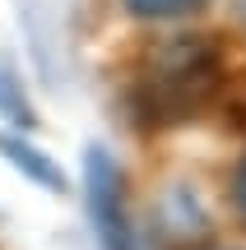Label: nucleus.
<instances>
[{"instance_id": "obj_1", "label": "nucleus", "mask_w": 246, "mask_h": 250, "mask_svg": "<svg viewBox=\"0 0 246 250\" xmlns=\"http://www.w3.org/2000/svg\"><path fill=\"white\" fill-rule=\"evenodd\" d=\"M214 79H219V46L209 37H177V42L154 46L139 102L154 121L186 116L214 93Z\"/></svg>"}, {"instance_id": "obj_7", "label": "nucleus", "mask_w": 246, "mask_h": 250, "mask_svg": "<svg viewBox=\"0 0 246 250\" xmlns=\"http://www.w3.org/2000/svg\"><path fill=\"white\" fill-rule=\"evenodd\" d=\"M232 208H237L242 223H246V158L237 162V171H232Z\"/></svg>"}, {"instance_id": "obj_3", "label": "nucleus", "mask_w": 246, "mask_h": 250, "mask_svg": "<svg viewBox=\"0 0 246 250\" xmlns=\"http://www.w3.org/2000/svg\"><path fill=\"white\" fill-rule=\"evenodd\" d=\"M149 236L158 250H204L214 236L209 208H204L200 190L191 181H172L163 195L154 199V218H149Z\"/></svg>"}, {"instance_id": "obj_5", "label": "nucleus", "mask_w": 246, "mask_h": 250, "mask_svg": "<svg viewBox=\"0 0 246 250\" xmlns=\"http://www.w3.org/2000/svg\"><path fill=\"white\" fill-rule=\"evenodd\" d=\"M0 116L14 125L19 134L37 130V111L28 107V98H23V88H19L14 70H5V65H0Z\"/></svg>"}, {"instance_id": "obj_4", "label": "nucleus", "mask_w": 246, "mask_h": 250, "mask_svg": "<svg viewBox=\"0 0 246 250\" xmlns=\"http://www.w3.org/2000/svg\"><path fill=\"white\" fill-rule=\"evenodd\" d=\"M0 153H5V158L14 162L23 176H33L42 190H56V195H65V186H70V181H65V171L56 167V162L46 158L42 148H33L28 139H19V134H0Z\"/></svg>"}, {"instance_id": "obj_2", "label": "nucleus", "mask_w": 246, "mask_h": 250, "mask_svg": "<svg viewBox=\"0 0 246 250\" xmlns=\"http://www.w3.org/2000/svg\"><path fill=\"white\" fill-rule=\"evenodd\" d=\"M84 199H89V223L102 250H139L126 208V176H121L116 158L98 144L84 148Z\"/></svg>"}, {"instance_id": "obj_6", "label": "nucleus", "mask_w": 246, "mask_h": 250, "mask_svg": "<svg viewBox=\"0 0 246 250\" xmlns=\"http://www.w3.org/2000/svg\"><path fill=\"white\" fill-rule=\"evenodd\" d=\"M209 0H121L130 19H144V23H163V19H191Z\"/></svg>"}]
</instances>
